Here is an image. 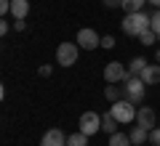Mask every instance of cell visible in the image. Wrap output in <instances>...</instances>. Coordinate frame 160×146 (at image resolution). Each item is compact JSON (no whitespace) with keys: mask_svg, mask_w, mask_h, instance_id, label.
Returning <instances> with one entry per match:
<instances>
[{"mask_svg":"<svg viewBox=\"0 0 160 146\" xmlns=\"http://www.w3.org/2000/svg\"><path fill=\"white\" fill-rule=\"evenodd\" d=\"M149 24H152V13H144V11L126 13V19H123V32L131 35V37H139L144 29H149Z\"/></svg>","mask_w":160,"mask_h":146,"instance_id":"obj_1","label":"cell"},{"mask_svg":"<svg viewBox=\"0 0 160 146\" xmlns=\"http://www.w3.org/2000/svg\"><path fill=\"white\" fill-rule=\"evenodd\" d=\"M109 112L115 114V120H118L120 125H128V122H133L136 120V104H131L128 98H120V101H115L112 106H109Z\"/></svg>","mask_w":160,"mask_h":146,"instance_id":"obj_2","label":"cell"},{"mask_svg":"<svg viewBox=\"0 0 160 146\" xmlns=\"http://www.w3.org/2000/svg\"><path fill=\"white\" fill-rule=\"evenodd\" d=\"M144 80L142 77H128L123 82V98H128L131 104H142L144 101Z\"/></svg>","mask_w":160,"mask_h":146,"instance_id":"obj_3","label":"cell"},{"mask_svg":"<svg viewBox=\"0 0 160 146\" xmlns=\"http://www.w3.org/2000/svg\"><path fill=\"white\" fill-rule=\"evenodd\" d=\"M78 53H80V45L78 43H59L56 48V64L59 67H72L78 61Z\"/></svg>","mask_w":160,"mask_h":146,"instance_id":"obj_4","label":"cell"},{"mask_svg":"<svg viewBox=\"0 0 160 146\" xmlns=\"http://www.w3.org/2000/svg\"><path fill=\"white\" fill-rule=\"evenodd\" d=\"M128 77H133V74L128 72V67H123V61H109L107 67H104V80H107V82H112V85L126 82Z\"/></svg>","mask_w":160,"mask_h":146,"instance_id":"obj_5","label":"cell"},{"mask_svg":"<svg viewBox=\"0 0 160 146\" xmlns=\"http://www.w3.org/2000/svg\"><path fill=\"white\" fill-rule=\"evenodd\" d=\"M75 43H78L83 51H96L99 45H102V37H99L96 29H80L78 37H75Z\"/></svg>","mask_w":160,"mask_h":146,"instance_id":"obj_6","label":"cell"},{"mask_svg":"<svg viewBox=\"0 0 160 146\" xmlns=\"http://www.w3.org/2000/svg\"><path fill=\"white\" fill-rule=\"evenodd\" d=\"M80 130L86 135H93L102 130V117H99L96 112H83L80 114Z\"/></svg>","mask_w":160,"mask_h":146,"instance_id":"obj_7","label":"cell"},{"mask_svg":"<svg viewBox=\"0 0 160 146\" xmlns=\"http://www.w3.org/2000/svg\"><path fill=\"white\" fill-rule=\"evenodd\" d=\"M40 146H67V135H64L59 128H51L46 135H43Z\"/></svg>","mask_w":160,"mask_h":146,"instance_id":"obj_8","label":"cell"},{"mask_svg":"<svg viewBox=\"0 0 160 146\" xmlns=\"http://www.w3.org/2000/svg\"><path fill=\"white\" fill-rule=\"evenodd\" d=\"M155 112L149 106H139V112H136V125H142V128H147V130H152L155 128Z\"/></svg>","mask_w":160,"mask_h":146,"instance_id":"obj_9","label":"cell"},{"mask_svg":"<svg viewBox=\"0 0 160 146\" xmlns=\"http://www.w3.org/2000/svg\"><path fill=\"white\" fill-rule=\"evenodd\" d=\"M139 77H142L147 85H158V82H160V64H147L144 72L139 74Z\"/></svg>","mask_w":160,"mask_h":146,"instance_id":"obj_10","label":"cell"},{"mask_svg":"<svg viewBox=\"0 0 160 146\" xmlns=\"http://www.w3.org/2000/svg\"><path fill=\"white\" fill-rule=\"evenodd\" d=\"M29 13V0H11V16L13 19H27Z\"/></svg>","mask_w":160,"mask_h":146,"instance_id":"obj_11","label":"cell"},{"mask_svg":"<svg viewBox=\"0 0 160 146\" xmlns=\"http://www.w3.org/2000/svg\"><path fill=\"white\" fill-rule=\"evenodd\" d=\"M128 135H131V144H133V146H142L144 141H149V130H147V128H142V125L131 128V133H128Z\"/></svg>","mask_w":160,"mask_h":146,"instance_id":"obj_12","label":"cell"},{"mask_svg":"<svg viewBox=\"0 0 160 146\" xmlns=\"http://www.w3.org/2000/svg\"><path fill=\"white\" fill-rule=\"evenodd\" d=\"M118 120H115V114L112 112H104L102 114V130H104V133H109V135H112V133H118Z\"/></svg>","mask_w":160,"mask_h":146,"instance_id":"obj_13","label":"cell"},{"mask_svg":"<svg viewBox=\"0 0 160 146\" xmlns=\"http://www.w3.org/2000/svg\"><path fill=\"white\" fill-rule=\"evenodd\" d=\"M144 67H147V61H144L142 56H136V59H131V61H128V72H131L133 77H139V74L144 72Z\"/></svg>","mask_w":160,"mask_h":146,"instance_id":"obj_14","label":"cell"},{"mask_svg":"<svg viewBox=\"0 0 160 146\" xmlns=\"http://www.w3.org/2000/svg\"><path fill=\"white\" fill-rule=\"evenodd\" d=\"M109 146H133V144H131V135H126V133L118 130V133L109 135Z\"/></svg>","mask_w":160,"mask_h":146,"instance_id":"obj_15","label":"cell"},{"mask_svg":"<svg viewBox=\"0 0 160 146\" xmlns=\"http://www.w3.org/2000/svg\"><path fill=\"white\" fill-rule=\"evenodd\" d=\"M67 146H88V135L83 130H78V133L67 135Z\"/></svg>","mask_w":160,"mask_h":146,"instance_id":"obj_16","label":"cell"},{"mask_svg":"<svg viewBox=\"0 0 160 146\" xmlns=\"http://www.w3.org/2000/svg\"><path fill=\"white\" fill-rule=\"evenodd\" d=\"M144 3H147V0H123V11H126V13L144 11Z\"/></svg>","mask_w":160,"mask_h":146,"instance_id":"obj_17","label":"cell"},{"mask_svg":"<svg viewBox=\"0 0 160 146\" xmlns=\"http://www.w3.org/2000/svg\"><path fill=\"white\" fill-rule=\"evenodd\" d=\"M104 96H107V101H112V104H115V101H120V98H123V90H120L118 85L109 82V85H107V90H104Z\"/></svg>","mask_w":160,"mask_h":146,"instance_id":"obj_18","label":"cell"},{"mask_svg":"<svg viewBox=\"0 0 160 146\" xmlns=\"http://www.w3.org/2000/svg\"><path fill=\"white\" fill-rule=\"evenodd\" d=\"M155 40H158V35H155L152 29H144V32L139 35V43H142V45H152Z\"/></svg>","mask_w":160,"mask_h":146,"instance_id":"obj_19","label":"cell"},{"mask_svg":"<svg viewBox=\"0 0 160 146\" xmlns=\"http://www.w3.org/2000/svg\"><path fill=\"white\" fill-rule=\"evenodd\" d=\"M149 29H152V32L158 35V40H160V8L152 13V24H149Z\"/></svg>","mask_w":160,"mask_h":146,"instance_id":"obj_20","label":"cell"},{"mask_svg":"<svg viewBox=\"0 0 160 146\" xmlns=\"http://www.w3.org/2000/svg\"><path fill=\"white\" fill-rule=\"evenodd\" d=\"M149 144L160 146V128H152V130H149Z\"/></svg>","mask_w":160,"mask_h":146,"instance_id":"obj_21","label":"cell"},{"mask_svg":"<svg viewBox=\"0 0 160 146\" xmlns=\"http://www.w3.org/2000/svg\"><path fill=\"white\" fill-rule=\"evenodd\" d=\"M102 48H107V51L115 48V37H112V35H104V37H102Z\"/></svg>","mask_w":160,"mask_h":146,"instance_id":"obj_22","label":"cell"},{"mask_svg":"<svg viewBox=\"0 0 160 146\" xmlns=\"http://www.w3.org/2000/svg\"><path fill=\"white\" fill-rule=\"evenodd\" d=\"M11 13V0H0V16Z\"/></svg>","mask_w":160,"mask_h":146,"instance_id":"obj_23","label":"cell"},{"mask_svg":"<svg viewBox=\"0 0 160 146\" xmlns=\"http://www.w3.org/2000/svg\"><path fill=\"white\" fill-rule=\"evenodd\" d=\"M38 72H40V77H51V74H53V69H51V64H43V67H40Z\"/></svg>","mask_w":160,"mask_h":146,"instance_id":"obj_24","label":"cell"},{"mask_svg":"<svg viewBox=\"0 0 160 146\" xmlns=\"http://www.w3.org/2000/svg\"><path fill=\"white\" fill-rule=\"evenodd\" d=\"M107 8H118V6H123V0H102Z\"/></svg>","mask_w":160,"mask_h":146,"instance_id":"obj_25","label":"cell"},{"mask_svg":"<svg viewBox=\"0 0 160 146\" xmlns=\"http://www.w3.org/2000/svg\"><path fill=\"white\" fill-rule=\"evenodd\" d=\"M13 27H16V32H22V29L27 27V21H24V19H13Z\"/></svg>","mask_w":160,"mask_h":146,"instance_id":"obj_26","label":"cell"},{"mask_svg":"<svg viewBox=\"0 0 160 146\" xmlns=\"http://www.w3.org/2000/svg\"><path fill=\"white\" fill-rule=\"evenodd\" d=\"M8 29H11V24L3 19V21H0V35H8Z\"/></svg>","mask_w":160,"mask_h":146,"instance_id":"obj_27","label":"cell"},{"mask_svg":"<svg viewBox=\"0 0 160 146\" xmlns=\"http://www.w3.org/2000/svg\"><path fill=\"white\" fill-rule=\"evenodd\" d=\"M147 3H152L155 8H160V0H147Z\"/></svg>","mask_w":160,"mask_h":146,"instance_id":"obj_28","label":"cell"},{"mask_svg":"<svg viewBox=\"0 0 160 146\" xmlns=\"http://www.w3.org/2000/svg\"><path fill=\"white\" fill-rule=\"evenodd\" d=\"M155 59H158V64H160V48H158V53H155Z\"/></svg>","mask_w":160,"mask_h":146,"instance_id":"obj_29","label":"cell"}]
</instances>
